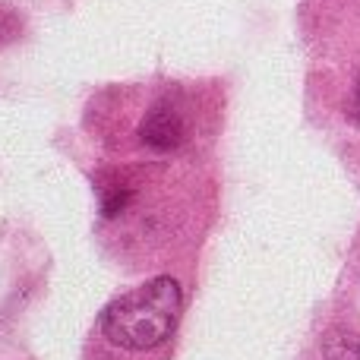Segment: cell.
Returning a JSON list of instances; mask_svg holds the SVG:
<instances>
[{"instance_id":"cell-1","label":"cell","mask_w":360,"mask_h":360,"mask_svg":"<svg viewBox=\"0 0 360 360\" xmlns=\"http://www.w3.org/2000/svg\"><path fill=\"white\" fill-rule=\"evenodd\" d=\"M180 304H184L180 285L162 275L111 300L101 316V332L108 335V342L124 351H152L168 342V335L174 332Z\"/></svg>"},{"instance_id":"cell-2","label":"cell","mask_w":360,"mask_h":360,"mask_svg":"<svg viewBox=\"0 0 360 360\" xmlns=\"http://www.w3.org/2000/svg\"><path fill=\"white\" fill-rule=\"evenodd\" d=\"M143 139H146V146H152V149H158V152H168V149H174V146H180V139H184V117H180V111L171 101H158V105L146 114Z\"/></svg>"},{"instance_id":"cell-3","label":"cell","mask_w":360,"mask_h":360,"mask_svg":"<svg viewBox=\"0 0 360 360\" xmlns=\"http://www.w3.org/2000/svg\"><path fill=\"white\" fill-rule=\"evenodd\" d=\"M326 360H360V335L348 329H332L323 338Z\"/></svg>"},{"instance_id":"cell-4","label":"cell","mask_w":360,"mask_h":360,"mask_svg":"<svg viewBox=\"0 0 360 360\" xmlns=\"http://www.w3.org/2000/svg\"><path fill=\"white\" fill-rule=\"evenodd\" d=\"M351 114H354V120L360 124V82H357V92H354V101H351Z\"/></svg>"}]
</instances>
